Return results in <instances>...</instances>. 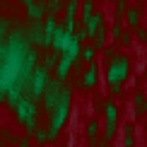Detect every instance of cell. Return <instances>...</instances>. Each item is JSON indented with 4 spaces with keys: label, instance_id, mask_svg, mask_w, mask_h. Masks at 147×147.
Returning <instances> with one entry per match:
<instances>
[{
    "label": "cell",
    "instance_id": "obj_1",
    "mask_svg": "<svg viewBox=\"0 0 147 147\" xmlns=\"http://www.w3.org/2000/svg\"><path fill=\"white\" fill-rule=\"evenodd\" d=\"M130 75V60L125 56H113L106 68V82L109 84H123Z\"/></svg>",
    "mask_w": 147,
    "mask_h": 147
},
{
    "label": "cell",
    "instance_id": "obj_2",
    "mask_svg": "<svg viewBox=\"0 0 147 147\" xmlns=\"http://www.w3.org/2000/svg\"><path fill=\"white\" fill-rule=\"evenodd\" d=\"M15 113H17V121L29 128V133L36 128V116H39L36 99H32V96H27V99H20V101H17V106H15Z\"/></svg>",
    "mask_w": 147,
    "mask_h": 147
},
{
    "label": "cell",
    "instance_id": "obj_3",
    "mask_svg": "<svg viewBox=\"0 0 147 147\" xmlns=\"http://www.w3.org/2000/svg\"><path fill=\"white\" fill-rule=\"evenodd\" d=\"M104 113H106V130H104V138L113 140L116 130H118V109H116V104L111 99H109L106 106H104Z\"/></svg>",
    "mask_w": 147,
    "mask_h": 147
},
{
    "label": "cell",
    "instance_id": "obj_4",
    "mask_svg": "<svg viewBox=\"0 0 147 147\" xmlns=\"http://www.w3.org/2000/svg\"><path fill=\"white\" fill-rule=\"evenodd\" d=\"M96 77H99V65L92 60V63H87V68L82 70V80H80V84H82L84 89H92L96 84Z\"/></svg>",
    "mask_w": 147,
    "mask_h": 147
},
{
    "label": "cell",
    "instance_id": "obj_5",
    "mask_svg": "<svg viewBox=\"0 0 147 147\" xmlns=\"http://www.w3.org/2000/svg\"><path fill=\"white\" fill-rule=\"evenodd\" d=\"M72 60L68 53H60V58H58V63H56V77L60 80V82H65V80L70 77V70H72Z\"/></svg>",
    "mask_w": 147,
    "mask_h": 147
},
{
    "label": "cell",
    "instance_id": "obj_6",
    "mask_svg": "<svg viewBox=\"0 0 147 147\" xmlns=\"http://www.w3.org/2000/svg\"><path fill=\"white\" fill-rule=\"evenodd\" d=\"M27 15H29V20L41 22L44 15H46V3H44V0H29V3H27Z\"/></svg>",
    "mask_w": 147,
    "mask_h": 147
},
{
    "label": "cell",
    "instance_id": "obj_7",
    "mask_svg": "<svg viewBox=\"0 0 147 147\" xmlns=\"http://www.w3.org/2000/svg\"><path fill=\"white\" fill-rule=\"evenodd\" d=\"M101 24H104V15H101V12H96V10H94V15H92L89 20L84 22V29H87V34H89V39H92V36L96 34V29H99Z\"/></svg>",
    "mask_w": 147,
    "mask_h": 147
},
{
    "label": "cell",
    "instance_id": "obj_8",
    "mask_svg": "<svg viewBox=\"0 0 147 147\" xmlns=\"http://www.w3.org/2000/svg\"><path fill=\"white\" fill-rule=\"evenodd\" d=\"M125 22L130 29H138L140 27V10L138 7H125Z\"/></svg>",
    "mask_w": 147,
    "mask_h": 147
},
{
    "label": "cell",
    "instance_id": "obj_9",
    "mask_svg": "<svg viewBox=\"0 0 147 147\" xmlns=\"http://www.w3.org/2000/svg\"><path fill=\"white\" fill-rule=\"evenodd\" d=\"M92 44H94L96 51H101V48H104V44H106V27H104V24L96 29V34L92 36Z\"/></svg>",
    "mask_w": 147,
    "mask_h": 147
},
{
    "label": "cell",
    "instance_id": "obj_10",
    "mask_svg": "<svg viewBox=\"0 0 147 147\" xmlns=\"http://www.w3.org/2000/svg\"><path fill=\"white\" fill-rule=\"evenodd\" d=\"M56 63H58V53H56V51L51 53V48H46V53L41 56V65L51 70V68H56Z\"/></svg>",
    "mask_w": 147,
    "mask_h": 147
},
{
    "label": "cell",
    "instance_id": "obj_11",
    "mask_svg": "<svg viewBox=\"0 0 147 147\" xmlns=\"http://www.w3.org/2000/svg\"><path fill=\"white\" fill-rule=\"evenodd\" d=\"M94 56H96L94 44H92V46H82V48H80V60H82L84 65H87V63H92V60H94Z\"/></svg>",
    "mask_w": 147,
    "mask_h": 147
},
{
    "label": "cell",
    "instance_id": "obj_12",
    "mask_svg": "<svg viewBox=\"0 0 147 147\" xmlns=\"http://www.w3.org/2000/svg\"><path fill=\"white\" fill-rule=\"evenodd\" d=\"M32 135L36 138V142H39V145H46V142H51V140H48V128H41L39 123H36V128L32 130Z\"/></svg>",
    "mask_w": 147,
    "mask_h": 147
},
{
    "label": "cell",
    "instance_id": "obj_13",
    "mask_svg": "<svg viewBox=\"0 0 147 147\" xmlns=\"http://www.w3.org/2000/svg\"><path fill=\"white\" fill-rule=\"evenodd\" d=\"M145 111H147V96L142 94V92H138V94H135V113L142 116Z\"/></svg>",
    "mask_w": 147,
    "mask_h": 147
},
{
    "label": "cell",
    "instance_id": "obj_14",
    "mask_svg": "<svg viewBox=\"0 0 147 147\" xmlns=\"http://www.w3.org/2000/svg\"><path fill=\"white\" fill-rule=\"evenodd\" d=\"M80 7H82V24H84L92 15H94V3H92V0H82Z\"/></svg>",
    "mask_w": 147,
    "mask_h": 147
},
{
    "label": "cell",
    "instance_id": "obj_15",
    "mask_svg": "<svg viewBox=\"0 0 147 147\" xmlns=\"http://www.w3.org/2000/svg\"><path fill=\"white\" fill-rule=\"evenodd\" d=\"M133 130H135L133 125H125V140H123V145H125V147H135V138H133Z\"/></svg>",
    "mask_w": 147,
    "mask_h": 147
},
{
    "label": "cell",
    "instance_id": "obj_16",
    "mask_svg": "<svg viewBox=\"0 0 147 147\" xmlns=\"http://www.w3.org/2000/svg\"><path fill=\"white\" fill-rule=\"evenodd\" d=\"M87 135H89V140H94L99 135V123H96V121H89L87 123Z\"/></svg>",
    "mask_w": 147,
    "mask_h": 147
},
{
    "label": "cell",
    "instance_id": "obj_17",
    "mask_svg": "<svg viewBox=\"0 0 147 147\" xmlns=\"http://www.w3.org/2000/svg\"><path fill=\"white\" fill-rule=\"evenodd\" d=\"M116 5H118V7H116V20H121V17L125 15V7H128V3H125V0H118Z\"/></svg>",
    "mask_w": 147,
    "mask_h": 147
},
{
    "label": "cell",
    "instance_id": "obj_18",
    "mask_svg": "<svg viewBox=\"0 0 147 147\" xmlns=\"http://www.w3.org/2000/svg\"><path fill=\"white\" fill-rule=\"evenodd\" d=\"M121 34H123V27H121V22H116V24H113V29H111V36L118 41V39H121Z\"/></svg>",
    "mask_w": 147,
    "mask_h": 147
},
{
    "label": "cell",
    "instance_id": "obj_19",
    "mask_svg": "<svg viewBox=\"0 0 147 147\" xmlns=\"http://www.w3.org/2000/svg\"><path fill=\"white\" fill-rule=\"evenodd\" d=\"M118 41H121V44H123V46H130L133 36H130V34H121V39H118Z\"/></svg>",
    "mask_w": 147,
    "mask_h": 147
},
{
    "label": "cell",
    "instance_id": "obj_20",
    "mask_svg": "<svg viewBox=\"0 0 147 147\" xmlns=\"http://www.w3.org/2000/svg\"><path fill=\"white\" fill-rule=\"evenodd\" d=\"M111 87V94H121L123 92V84H109Z\"/></svg>",
    "mask_w": 147,
    "mask_h": 147
},
{
    "label": "cell",
    "instance_id": "obj_21",
    "mask_svg": "<svg viewBox=\"0 0 147 147\" xmlns=\"http://www.w3.org/2000/svg\"><path fill=\"white\" fill-rule=\"evenodd\" d=\"M138 39L140 41H147V32H145V29H140V27H138Z\"/></svg>",
    "mask_w": 147,
    "mask_h": 147
},
{
    "label": "cell",
    "instance_id": "obj_22",
    "mask_svg": "<svg viewBox=\"0 0 147 147\" xmlns=\"http://www.w3.org/2000/svg\"><path fill=\"white\" fill-rule=\"evenodd\" d=\"M145 77H147V70H145Z\"/></svg>",
    "mask_w": 147,
    "mask_h": 147
},
{
    "label": "cell",
    "instance_id": "obj_23",
    "mask_svg": "<svg viewBox=\"0 0 147 147\" xmlns=\"http://www.w3.org/2000/svg\"><path fill=\"white\" fill-rule=\"evenodd\" d=\"M113 3H118V0H113Z\"/></svg>",
    "mask_w": 147,
    "mask_h": 147
},
{
    "label": "cell",
    "instance_id": "obj_24",
    "mask_svg": "<svg viewBox=\"0 0 147 147\" xmlns=\"http://www.w3.org/2000/svg\"><path fill=\"white\" fill-rule=\"evenodd\" d=\"M24 3H29V0H24Z\"/></svg>",
    "mask_w": 147,
    "mask_h": 147
}]
</instances>
